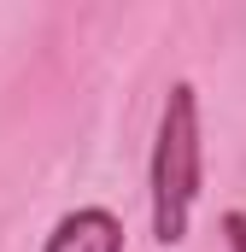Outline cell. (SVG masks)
<instances>
[{
  "label": "cell",
  "mask_w": 246,
  "mask_h": 252,
  "mask_svg": "<svg viewBox=\"0 0 246 252\" xmlns=\"http://www.w3.org/2000/svg\"><path fill=\"white\" fill-rule=\"evenodd\" d=\"M199 193V112L193 88L176 82L158 112V141H153V235L176 247L187 235V211Z\"/></svg>",
  "instance_id": "obj_1"
},
{
  "label": "cell",
  "mask_w": 246,
  "mask_h": 252,
  "mask_svg": "<svg viewBox=\"0 0 246 252\" xmlns=\"http://www.w3.org/2000/svg\"><path fill=\"white\" fill-rule=\"evenodd\" d=\"M41 252H123V223L112 211H100V205H82V211L53 223Z\"/></svg>",
  "instance_id": "obj_2"
},
{
  "label": "cell",
  "mask_w": 246,
  "mask_h": 252,
  "mask_svg": "<svg viewBox=\"0 0 246 252\" xmlns=\"http://www.w3.org/2000/svg\"><path fill=\"white\" fill-rule=\"evenodd\" d=\"M223 235H229V252H246V211H229L223 217Z\"/></svg>",
  "instance_id": "obj_3"
}]
</instances>
